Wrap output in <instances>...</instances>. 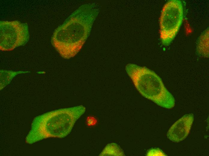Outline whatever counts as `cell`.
<instances>
[{
	"label": "cell",
	"mask_w": 209,
	"mask_h": 156,
	"mask_svg": "<svg viewBox=\"0 0 209 156\" xmlns=\"http://www.w3.org/2000/svg\"><path fill=\"white\" fill-rule=\"evenodd\" d=\"M97 15L92 5L83 4L55 30L51 43L62 58L70 59L79 52L90 34Z\"/></svg>",
	"instance_id": "1"
},
{
	"label": "cell",
	"mask_w": 209,
	"mask_h": 156,
	"mask_svg": "<svg viewBox=\"0 0 209 156\" xmlns=\"http://www.w3.org/2000/svg\"><path fill=\"white\" fill-rule=\"evenodd\" d=\"M126 70L136 88L144 97L166 109H171L174 106V97L166 89L161 78L154 71L133 64H127Z\"/></svg>",
	"instance_id": "2"
},
{
	"label": "cell",
	"mask_w": 209,
	"mask_h": 156,
	"mask_svg": "<svg viewBox=\"0 0 209 156\" xmlns=\"http://www.w3.org/2000/svg\"><path fill=\"white\" fill-rule=\"evenodd\" d=\"M85 107L76 106L48 112L43 116L37 128L42 138H62L71 131L77 120L85 112Z\"/></svg>",
	"instance_id": "3"
},
{
	"label": "cell",
	"mask_w": 209,
	"mask_h": 156,
	"mask_svg": "<svg viewBox=\"0 0 209 156\" xmlns=\"http://www.w3.org/2000/svg\"><path fill=\"white\" fill-rule=\"evenodd\" d=\"M183 16V8L180 1L170 0L165 4L160 20V38L163 45L171 44L179 29Z\"/></svg>",
	"instance_id": "4"
},
{
	"label": "cell",
	"mask_w": 209,
	"mask_h": 156,
	"mask_svg": "<svg viewBox=\"0 0 209 156\" xmlns=\"http://www.w3.org/2000/svg\"><path fill=\"white\" fill-rule=\"evenodd\" d=\"M0 49L11 51L25 45L29 34L28 25L17 20L0 21Z\"/></svg>",
	"instance_id": "5"
},
{
	"label": "cell",
	"mask_w": 209,
	"mask_h": 156,
	"mask_svg": "<svg viewBox=\"0 0 209 156\" xmlns=\"http://www.w3.org/2000/svg\"><path fill=\"white\" fill-rule=\"evenodd\" d=\"M194 119L192 113L186 114L175 122L167 133V137L171 141L178 142L188 136Z\"/></svg>",
	"instance_id": "6"
},
{
	"label": "cell",
	"mask_w": 209,
	"mask_h": 156,
	"mask_svg": "<svg viewBox=\"0 0 209 156\" xmlns=\"http://www.w3.org/2000/svg\"><path fill=\"white\" fill-rule=\"evenodd\" d=\"M197 51L201 55L208 57L209 54V29H207L200 36L197 44Z\"/></svg>",
	"instance_id": "7"
},
{
	"label": "cell",
	"mask_w": 209,
	"mask_h": 156,
	"mask_svg": "<svg viewBox=\"0 0 209 156\" xmlns=\"http://www.w3.org/2000/svg\"><path fill=\"white\" fill-rule=\"evenodd\" d=\"M29 72L22 71H14L11 70H0L1 90L10 83L13 79L17 75Z\"/></svg>",
	"instance_id": "8"
},
{
	"label": "cell",
	"mask_w": 209,
	"mask_h": 156,
	"mask_svg": "<svg viewBox=\"0 0 209 156\" xmlns=\"http://www.w3.org/2000/svg\"><path fill=\"white\" fill-rule=\"evenodd\" d=\"M123 152L117 145L114 143L108 145L100 154L101 156L123 155Z\"/></svg>",
	"instance_id": "9"
},
{
	"label": "cell",
	"mask_w": 209,
	"mask_h": 156,
	"mask_svg": "<svg viewBox=\"0 0 209 156\" xmlns=\"http://www.w3.org/2000/svg\"><path fill=\"white\" fill-rule=\"evenodd\" d=\"M147 155H165L161 150L158 148L152 149L147 152Z\"/></svg>",
	"instance_id": "10"
},
{
	"label": "cell",
	"mask_w": 209,
	"mask_h": 156,
	"mask_svg": "<svg viewBox=\"0 0 209 156\" xmlns=\"http://www.w3.org/2000/svg\"><path fill=\"white\" fill-rule=\"evenodd\" d=\"M87 122L89 124H91L93 123V120L92 118H90L88 120Z\"/></svg>",
	"instance_id": "11"
}]
</instances>
